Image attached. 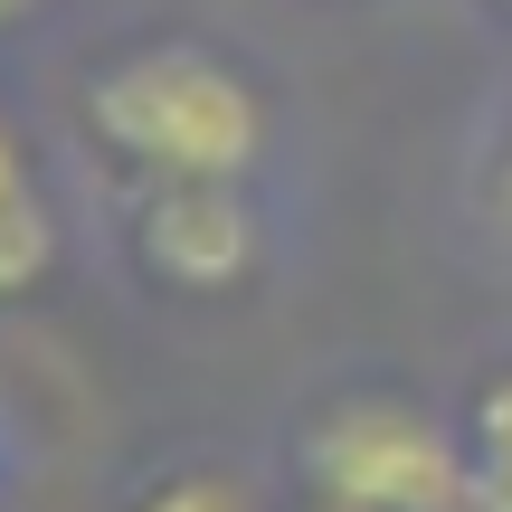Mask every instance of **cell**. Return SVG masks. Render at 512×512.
I'll return each mask as SVG.
<instances>
[{
  "label": "cell",
  "instance_id": "1",
  "mask_svg": "<svg viewBox=\"0 0 512 512\" xmlns=\"http://www.w3.org/2000/svg\"><path fill=\"white\" fill-rule=\"evenodd\" d=\"M76 124L124 181H256L275 143L266 86L190 29L105 48L76 86Z\"/></svg>",
  "mask_w": 512,
  "mask_h": 512
},
{
  "label": "cell",
  "instance_id": "2",
  "mask_svg": "<svg viewBox=\"0 0 512 512\" xmlns=\"http://www.w3.org/2000/svg\"><path fill=\"white\" fill-rule=\"evenodd\" d=\"M294 484L313 512H475L456 408H427L418 389H389V380L332 389L304 408Z\"/></svg>",
  "mask_w": 512,
  "mask_h": 512
},
{
  "label": "cell",
  "instance_id": "3",
  "mask_svg": "<svg viewBox=\"0 0 512 512\" xmlns=\"http://www.w3.org/2000/svg\"><path fill=\"white\" fill-rule=\"evenodd\" d=\"M124 247L133 275L171 304L247 294L266 266V219L247 181H124Z\"/></svg>",
  "mask_w": 512,
  "mask_h": 512
},
{
  "label": "cell",
  "instance_id": "4",
  "mask_svg": "<svg viewBox=\"0 0 512 512\" xmlns=\"http://www.w3.org/2000/svg\"><path fill=\"white\" fill-rule=\"evenodd\" d=\"M456 437H465V503L475 512H512V351L465 389Z\"/></svg>",
  "mask_w": 512,
  "mask_h": 512
},
{
  "label": "cell",
  "instance_id": "5",
  "mask_svg": "<svg viewBox=\"0 0 512 512\" xmlns=\"http://www.w3.org/2000/svg\"><path fill=\"white\" fill-rule=\"evenodd\" d=\"M57 256H67V219H57L48 190H19L0 200V304H29V294L57 285Z\"/></svg>",
  "mask_w": 512,
  "mask_h": 512
},
{
  "label": "cell",
  "instance_id": "6",
  "mask_svg": "<svg viewBox=\"0 0 512 512\" xmlns=\"http://www.w3.org/2000/svg\"><path fill=\"white\" fill-rule=\"evenodd\" d=\"M124 512H256V494L228 465H171V475H152Z\"/></svg>",
  "mask_w": 512,
  "mask_h": 512
},
{
  "label": "cell",
  "instance_id": "7",
  "mask_svg": "<svg viewBox=\"0 0 512 512\" xmlns=\"http://www.w3.org/2000/svg\"><path fill=\"white\" fill-rule=\"evenodd\" d=\"M484 209H494V228L512 238V114H503V133H494V162H484Z\"/></svg>",
  "mask_w": 512,
  "mask_h": 512
},
{
  "label": "cell",
  "instance_id": "8",
  "mask_svg": "<svg viewBox=\"0 0 512 512\" xmlns=\"http://www.w3.org/2000/svg\"><path fill=\"white\" fill-rule=\"evenodd\" d=\"M29 181H38V171H29V143H19V124L0 114V200H19Z\"/></svg>",
  "mask_w": 512,
  "mask_h": 512
},
{
  "label": "cell",
  "instance_id": "9",
  "mask_svg": "<svg viewBox=\"0 0 512 512\" xmlns=\"http://www.w3.org/2000/svg\"><path fill=\"white\" fill-rule=\"evenodd\" d=\"M29 10H38V0H0V38H10V29H19Z\"/></svg>",
  "mask_w": 512,
  "mask_h": 512
},
{
  "label": "cell",
  "instance_id": "10",
  "mask_svg": "<svg viewBox=\"0 0 512 512\" xmlns=\"http://www.w3.org/2000/svg\"><path fill=\"white\" fill-rule=\"evenodd\" d=\"M494 10H503V19H512V0H494Z\"/></svg>",
  "mask_w": 512,
  "mask_h": 512
}]
</instances>
